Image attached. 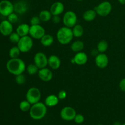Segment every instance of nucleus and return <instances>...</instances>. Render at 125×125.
Wrapping results in <instances>:
<instances>
[{
	"instance_id": "nucleus-41",
	"label": "nucleus",
	"mask_w": 125,
	"mask_h": 125,
	"mask_svg": "<svg viewBox=\"0 0 125 125\" xmlns=\"http://www.w3.org/2000/svg\"><path fill=\"white\" fill-rule=\"evenodd\" d=\"M77 1H83V0H77Z\"/></svg>"
},
{
	"instance_id": "nucleus-36",
	"label": "nucleus",
	"mask_w": 125,
	"mask_h": 125,
	"mask_svg": "<svg viewBox=\"0 0 125 125\" xmlns=\"http://www.w3.org/2000/svg\"><path fill=\"white\" fill-rule=\"evenodd\" d=\"M119 88L122 92H125V78H123L119 83Z\"/></svg>"
},
{
	"instance_id": "nucleus-9",
	"label": "nucleus",
	"mask_w": 125,
	"mask_h": 125,
	"mask_svg": "<svg viewBox=\"0 0 125 125\" xmlns=\"http://www.w3.org/2000/svg\"><path fill=\"white\" fill-rule=\"evenodd\" d=\"M45 34V29L40 24L37 25H31L29 35L33 39L40 40Z\"/></svg>"
},
{
	"instance_id": "nucleus-16",
	"label": "nucleus",
	"mask_w": 125,
	"mask_h": 125,
	"mask_svg": "<svg viewBox=\"0 0 125 125\" xmlns=\"http://www.w3.org/2000/svg\"><path fill=\"white\" fill-rule=\"evenodd\" d=\"M29 9L28 3L25 1H19L14 4V12L16 13L23 15L28 11Z\"/></svg>"
},
{
	"instance_id": "nucleus-26",
	"label": "nucleus",
	"mask_w": 125,
	"mask_h": 125,
	"mask_svg": "<svg viewBox=\"0 0 125 125\" xmlns=\"http://www.w3.org/2000/svg\"><path fill=\"white\" fill-rule=\"evenodd\" d=\"M96 49L100 53H104L108 49V43L104 40H102L98 42Z\"/></svg>"
},
{
	"instance_id": "nucleus-29",
	"label": "nucleus",
	"mask_w": 125,
	"mask_h": 125,
	"mask_svg": "<svg viewBox=\"0 0 125 125\" xmlns=\"http://www.w3.org/2000/svg\"><path fill=\"white\" fill-rule=\"evenodd\" d=\"M21 52L20 50V49L18 48V46H13V47L10 49L9 54L10 57L12 59L18 58L20 55Z\"/></svg>"
},
{
	"instance_id": "nucleus-33",
	"label": "nucleus",
	"mask_w": 125,
	"mask_h": 125,
	"mask_svg": "<svg viewBox=\"0 0 125 125\" xmlns=\"http://www.w3.org/2000/svg\"><path fill=\"white\" fill-rule=\"evenodd\" d=\"M84 120H85V118H84V115H83L81 114H78L76 115L74 121L77 124H81L84 122Z\"/></svg>"
},
{
	"instance_id": "nucleus-15",
	"label": "nucleus",
	"mask_w": 125,
	"mask_h": 125,
	"mask_svg": "<svg viewBox=\"0 0 125 125\" xmlns=\"http://www.w3.org/2000/svg\"><path fill=\"white\" fill-rule=\"evenodd\" d=\"M64 5L62 2L56 1L54 2L50 7V11L53 15H60L64 11Z\"/></svg>"
},
{
	"instance_id": "nucleus-38",
	"label": "nucleus",
	"mask_w": 125,
	"mask_h": 125,
	"mask_svg": "<svg viewBox=\"0 0 125 125\" xmlns=\"http://www.w3.org/2000/svg\"><path fill=\"white\" fill-rule=\"evenodd\" d=\"M98 51L97 50V49H96V50H94L92 51V54L94 55V56H96L98 54Z\"/></svg>"
},
{
	"instance_id": "nucleus-42",
	"label": "nucleus",
	"mask_w": 125,
	"mask_h": 125,
	"mask_svg": "<svg viewBox=\"0 0 125 125\" xmlns=\"http://www.w3.org/2000/svg\"><path fill=\"white\" fill-rule=\"evenodd\" d=\"M122 125H125V123H123V124H122Z\"/></svg>"
},
{
	"instance_id": "nucleus-18",
	"label": "nucleus",
	"mask_w": 125,
	"mask_h": 125,
	"mask_svg": "<svg viewBox=\"0 0 125 125\" xmlns=\"http://www.w3.org/2000/svg\"><path fill=\"white\" fill-rule=\"evenodd\" d=\"M61 65V61L59 57L56 55H51L48 57V65L52 70H57Z\"/></svg>"
},
{
	"instance_id": "nucleus-14",
	"label": "nucleus",
	"mask_w": 125,
	"mask_h": 125,
	"mask_svg": "<svg viewBox=\"0 0 125 125\" xmlns=\"http://www.w3.org/2000/svg\"><path fill=\"white\" fill-rule=\"evenodd\" d=\"M39 78L43 82H49L52 79L53 77V73L50 68H45L39 69L38 72Z\"/></svg>"
},
{
	"instance_id": "nucleus-35",
	"label": "nucleus",
	"mask_w": 125,
	"mask_h": 125,
	"mask_svg": "<svg viewBox=\"0 0 125 125\" xmlns=\"http://www.w3.org/2000/svg\"><path fill=\"white\" fill-rule=\"evenodd\" d=\"M67 93L65 90H62L58 93V95H57V96H58L59 99V100H64L67 98Z\"/></svg>"
},
{
	"instance_id": "nucleus-2",
	"label": "nucleus",
	"mask_w": 125,
	"mask_h": 125,
	"mask_svg": "<svg viewBox=\"0 0 125 125\" xmlns=\"http://www.w3.org/2000/svg\"><path fill=\"white\" fill-rule=\"evenodd\" d=\"M29 112V115L34 120H39L43 118L47 113V106L45 103L38 102L32 104Z\"/></svg>"
},
{
	"instance_id": "nucleus-1",
	"label": "nucleus",
	"mask_w": 125,
	"mask_h": 125,
	"mask_svg": "<svg viewBox=\"0 0 125 125\" xmlns=\"http://www.w3.org/2000/svg\"><path fill=\"white\" fill-rule=\"evenodd\" d=\"M6 68L10 74L17 76L23 74L26 69V66L24 61L18 57L9 60L6 63Z\"/></svg>"
},
{
	"instance_id": "nucleus-31",
	"label": "nucleus",
	"mask_w": 125,
	"mask_h": 125,
	"mask_svg": "<svg viewBox=\"0 0 125 125\" xmlns=\"http://www.w3.org/2000/svg\"><path fill=\"white\" fill-rule=\"evenodd\" d=\"M15 82L17 83V84H19V85H23L24 83H26V76L23 74H18V75L15 76Z\"/></svg>"
},
{
	"instance_id": "nucleus-20",
	"label": "nucleus",
	"mask_w": 125,
	"mask_h": 125,
	"mask_svg": "<svg viewBox=\"0 0 125 125\" xmlns=\"http://www.w3.org/2000/svg\"><path fill=\"white\" fill-rule=\"evenodd\" d=\"M29 29H30V26L26 23H23L18 26L16 32L18 34V35L21 37L26 36L29 34Z\"/></svg>"
},
{
	"instance_id": "nucleus-3",
	"label": "nucleus",
	"mask_w": 125,
	"mask_h": 125,
	"mask_svg": "<svg viewBox=\"0 0 125 125\" xmlns=\"http://www.w3.org/2000/svg\"><path fill=\"white\" fill-rule=\"evenodd\" d=\"M74 35L72 28L63 26L59 28L56 34V38L61 45H65L70 43L73 40Z\"/></svg>"
},
{
	"instance_id": "nucleus-10",
	"label": "nucleus",
	"mask_w": 125,
	"mask_h": 125,
	"mask_svg": "<svg viewBox=\"0 0 125 125\" xmlns=\"http://www.w3.org/2000/svg\"><path fill=\"white\" fill-rule=\"evenodd\" d=\"M14 12V4L8 0L0 1V14L4 17H8Z\"/></svg>"
},
{
	"instance_id": "nucleus-13",
	"label": "nucleus",
	"mask_w": 125,
	"mask_h": 125,
	"mask_svg": "<svg viewBox=\"0 0 125 125\" xmlns=\"http://www.w3.org/2000/svg\"><path fill=\"white\" fill-rule=\"evenodd\" d=\"M13 32V25L7 20L2 21L0 23V33L4 36H9Z\"/></svg>"
},
{
	"instance_id": "nucleus-4",
	"label": "nucleus",
	"mask_w": 125,
	"mask_h": 125,
	"mask_svg": "<svg viewBox=\"0 0 125 125\" xmlns=\"http://www.w3.org/2000/svg\"><path fill=\"white\" fill-rule=\"evenodd\" d=\"M33 39L30 35L21 37L17 43V46L21 52H28L33 47Z\"/></svg>"
},
{
	"instance_id": "nucleus-37",
	"label": "nucleus",
	"mask_w": 125,
	"mask_h": 125,
	"mask_svg": "<svg viewBox=\"0 0 125 125\" xmlns=\"http://www.w3.org/2000/svg\"><path fill=\"white\" fill-rule=\"evenodd\" d=\"M51 20L54 24H58L61 21V18H60L59 15H53Z\"/></svg>"
},
{
	"instance_id": "nucleus-21",
	"label": "nucleus",
	"mask_w": 125,
	"mask_h": 125,
	"mask_svg": "<svg viewBox=\"0 0 125 125\" xmlns=\"http://www.w3.org/2000/svg\"><path fill=\"white\" fill-rule=\"evenodd\" d=\"M97 13L95 9H89L83 13V18L86 21H92L96 18Z\"/></svg>"
},
{
	"instance_id": "nucleus-30",
	"label": "nucleus",
	"mask_w": 125,
	"mask_h": 125,
	"mask_svg": "<svg viewBox=\"0 0 125 125\" xmlns=\"http://www.w3.org/2000/svg\"><path fill=\"white\" fill-rule=\"evenodd\" d=\"M21 37L17 32H13L9 35V40L12 43H18Z\"/></svg>"
},
{
	"instance_id": "nucleus-24",
	"label": "nucleus",
	"mask_w": 125,
	"mask_h": 125,
	"mask_svg": "<svg viewBox=\"0 0 125 125\" xmlns=\"http://www.w3.org/2000/svg\"><path fill=\"white\" fill-rule=\"evenodd\" d=\"M39 17L42 21L47 22L48 21L51 20L52 18V15L51 14V12L48 10H43L40 12L39 15Z\"/></svg>"
},
{
	"instance_id": "nucleus-12",
	"label": "nucleus",
	"mask_w": 125,
	"mask_h": 125,
	"mask_svg": "<svg viewBox=\"0 0 125 125\" xmlns=\"http://www.w3.org/2000/svg\"><path fill=\"white\" fill-rule=\"evenodd\" d=\"M95 65L101 69H104L108 66L109 57L107 54L104 53H99L95 58Z\"/></svg>"
},
{
	"instance_id": "nucleus-40",
	"label": "nucleus",
	"mask_w": 125,
	"mask_h": 125,
	"mask_svg": "<svg viewBox=\"0 0 125 125\" xmlns=\"http://www.w3.org/2000/svg\"><path fill=\"white\" fill-rule=\"evenodd\" d=\"M114 125H122V124H121L120 122H115L114 123Z\"/></svg>"
},
{
	"instance_id": "nucleus-17",
	"label": "nucleus",
	"mask_w": 125,
	"mask_h": 125,
	"mask_svg": "<svg viewBox=\"0 0 125 125\" xmlns=\"http://www.w3.org/2000/svg\"><path fill=\"white\" fill-rule=\"evenodd\" d=\"M75 64L78 65H84L86 64L88 61V56L85 52L81 51L76 53L73 57Z\"/></svg>"
},
{
	"instance_id": "nucleus-25",
	"label": "nucleus",
	"mask_w": 125,
	"mask_h": 125,
	"mask_svg": "<svg viewBox=\"0 0 125 125\" xmlns=\"http://www.w3.org/2000/svg\"><path fill=\"white\" fill-rule=\"evenodd\" d=\"M72 29L74 37H81L84 34V28L81 24H76Z\"/></svg>"
},
{
	"instance_id": "nucleus-6",
	"label": "nucleus",
	"mask_w": 125,
	"mask_h": 125,
	"mask_svg": "<svg viewBox=\"0 0 125 125\" xmlns=\"http://www.w3.org/2000/svg\"><path fill=\"white\" fill-rule=\"evenodd\" d=\"M96 13L101 17H107L111 13L112 6L109 1H103L95 7Z\"/></svg>"
},
{
	"instance_id": "nucleus-34",
	"label": "nucleus",
	"mask_w": 125,
	"mask_h": 125,
	"mask_svg": "<svg viewBox=\"0 0 125 125\" xmlns=\"http://www.w3.org/2000/svg\"><path fill=\"white\" fill-rule=\"evenodd\" d=\"M41 20L40 19L39 16H34L31 18L30 20L31 25H37V24H40Z\"/></svg>"
},
{
	"instance_id": "nucleus-7",
	"label": "nucleus",
	"mask_w": 125,
	"mask_h": 125,
	"mask_svg": "<svg viewBox=\"0 0 125 125\" xmlns=\"http://www.w3.org/2000/svg\"><path fill=\"white\" fill-rule=\"evenodd\" d=\"M78 22V17L74 12L68 10L63 16V23L65 26L73 28Z\"/></svg>"
},
{
	"instance_id": "nucleus-32",
	"label": "nucleus",
	"mask_w": 125,
	"mask_h": 125,
	"mask_svg": "<svg viewBox=\"0 0 125 125\" xmlns=\"http://www.w3.org/2000/svg\"><path fill=\"white\" fill-rule=\"evenodd\" d=\"M7 20L9 21L12 24H13V23H16L18 20V17L17 15V14L16 13H10L9 15L7 17Z\"/></svg>"
},
{
	"instance_id": "nucleus-44",
	"label": "nucleus",
	"mask_w": 125,
	"mask_h": 125,
	"mask_svg": "<svg viewBox=\"0 0 125 125\" xmlns=\"http://www.w3.org/2000/svg\"><path fill=\"white\" fill-rule=\"evenodd\" d=\"M0 15H1V14H0Z\"/></svg>"
},
{
	"instance_id": "nucleus-27",
	"label": "nucleus",
	"mask_w": 125,
	"mask_h": 125,
	"mask_svg": "<svg viewBox=\"0 0 125 125\" xmlns=\"http://www.w3.org/2000/svg\"><path fill=\"white\" fill-rule=\"evenodd\" d=\"M32 104L29 102L28 101L26 100H23L20 102L19 104V108L22 112H26L30 111L31 107Z\"/></svg>"
},
{
	"instance_id": "nucleus-23",
	"label": "nucleus",
	"mask_w": 125,
	"mask_h": 125,
	"mask_svg": "<svg viewBox=\"0 0 125 125\" xmlns=\"http://www.w3.org/2000/svg\"><path fill=\"white\" fill-rule=\"evenodd\" d=\"M84 48V43L81 40H76L71 45V50L75 52H81Z\"/></svg>"
},
{
	"instance_id": "nucleus-8",
	"label": "nucleus",
	"mask_w": 125,
	"mask_h": 125,
	"mask_svg": "<svg viewBox=\"0 0 125 125\" xmlns=\"http://www.w3.org/2000/svg\"><path fill=\"white\" fill-rule=\"evenodd\" d=\"M76 114L75 109L71 106H65L63 107L60 112V116L61 118L63 120L68 122L74 120Z\"/></svg>"
},
{
	"instance_id": "nucleus-43",
	"label": "nucleus",
	"mask_w": 125,
	"mask_h": 125,
	"mask_svg": "<svg viewBox=\"0 0 125 125\" xmlns=\"http://www.w3.org/2000/svg\"><path fill=\"white\" fill-rule=\"evenodd\" d=\"M101 125V124H98V125Z\"/></svg>"
},
{
	"instance_id": "nucleus-5",
	"label": "nucleus",
	"mask_w": 125,
	"mask_h": 125,
	"mask_svg": "<svg viewBox=\"0 0 125 125\" xmlns=\"http://www.w3.org/2000/svg\"><path fill=\"white\" fill-rule=\"evenodd\" d=\"M42 94L40 90L35 87L29 88L26 94V98L31 104L39 102L41 99Z\"/></svg>"
},
{
	"instance_id": "nucleus-39",
	"label": "nucleus",
	"mask_w": 125,
	"mask_h": 125,
	"mask_svg": "<svg viewBox=\"0 0 125 125\" xmlns=\"http://www.w3.org/2000/svg\"><path fill=\"white\" fill-rule=\"evenodd\" d=\"M118 2L122 5H125V0H118Z\"/></svg>"
},
{
	"instance_id": "nucleus-11",
	"label": "nucleus",
	"mask_w": 125,
	"mask_h": 125,
	"mask_svg": "<svg viewBox=\"0 0 125 125\" xmlns=\"http://www.w3.org/2000/svg\"><path fill=\"white\" fill-rule=\"evenodd\" d=\"M34 62L39 69L45 68L48 66V57L43 52H38L34 56Z\"/></svg>"
},
{
	"instance_id": "nucleus-19",
	"label": "nucleus",
	"mask_w": 125,
	"mask_h": 125,
	"mask_svg": "<svg viewBox=\"0 0 125 125\" xmlns=\"http://www.w3.org/2000/svg\"><path fill=\"white\" fill-rule=\"evenodd\" d=\"M59 100L57 95L52 94V95H50L46 96L45 100V104L47 107H54L58 104Z\"/></svg>"
},
{
	"instance_id": "nucleus-22",
	"label": "nucleus",
	"mask_w": 125,
	"mask_h": 125,
	"mask_svg": "<svg viewBox=\"0 0 125 125\" xmlns=\"http://www.w3.org/2000/svg\"><path fill=\"white\" fill-rule=\"evenodd\" d=\"M40 43L43 46L45 47L50 46L54 43V37L50 34H45L40 39Z\"/></svg>"
},
{
	"instance_id": "nucleus-28",
	"label": "nucleus",
	"mask_w": 125,
	"mask_h": 125,
	"mask_svg": "<svg viewBox=\"0 0 125 125\" xmlns=\"http://www.w3.org/2000/svg\"><path fill=\"white\" fill-rule=\"evenodd\" d=\"M26 70L27 71L28 74H30V75H34V74H38L39 68H38L37 66L34 63H31L29 65L27 66Z\"/></svg>"
}]
</instances>
